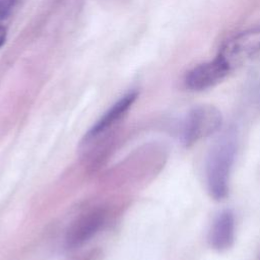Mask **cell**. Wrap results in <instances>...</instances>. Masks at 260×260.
I'll list each match as a JSON object with an SVG mask.
<instances>
[{"instance_id": "5b68a950", "label": "cell", "mask_w": 260, "mask_h": 260, "mask_svg": "<svg viewBox=\"0 0 260 260\" xmlns=\"http://www.w3.org/2000/svg\"><path fill=\"white\" fill-rule=\"evenodd\" d=\"M208 241L210 246L218 251L229 250L235 242V217L234 213L225 209L214 219L209 231Z\"/></svg>"}, {"instance_id": "ba28073f", "label": "cell", "mask_w": 260, "mask_h": 260, "mask_svg": "<svg viewBox=\"0 0 260 260\" xmlns=\"http://www.w3.org/2000/svg\"><path fill=\"white\" fill-rule=\"evenodd\" d=\"M15 0H0V19L6 17L13 8Z\"/></svg>"}, {"instance_id": "52a82bcc", "label": "cell", "mask_w": 260, "mask_h": 260, "mask_svg": "<svg viewBox=\"0 0 260 260\" xmlns=\"http://www.w3.org/2000/svg\"><path fill=\"white\" fill-rule=\"evenodd\" d=\"M103 222H104L103 213L94 212L89 214L78 225H76L75 230L72 232V235L68 240L70 245L76 246L87 241L96 233V231L101 228Z\"/></svg>"}, {"instance_id": "3957f363", "label": "cell", "mask_w": 260, "mask_h": 260, "mask_svg": "<svg viewBox=\"0 0 260 260\" xmlns=\"http://www.w3.org/2000/svg\"><path fill=\"white\" fill-rule=\"evenodd\" d=\"M221 124L222 116L217 108L207 104L197 106L187 117L183 131V143L191 146L217 132Z\"/></svg>"}, {"instance_id": "9c48e42d", "label": "cell", "mask_w": 260, "mask_h": 260, "mask_svg": "<svg viewBox=\"0 0 260 260\" xmlns=\"http://www.w3.org/2000/svg\"><path fill=\"white\" fill-rule=\"evenodd\" d=\"M6 39V29L3 26H0V47L4 44Z\"/></svg>"}, {"instance_id": "277c9868", "label": "cell", "mask_w": 260, "mask_h": 260, "mask_svg": "<svg viewBox=\"0 0 260 260\" xmlns=\"http://www.w3.org/2000/svg\"><path fill=\"white\" fill-rule=\"evenodd\" d=\"M231 73L223 61L216 56L213 60L191 69L185 78L186 86L195 91L210 88L222 81Z\"/></svg>"}, {"instance_id": "7a4b0ae2", "label": "cell", "mask_w": 260, "mask_h": 260, "mask_svg": "<svg viewBox=\"0 0 260 260\" xmlns=\"http://www.w3.org/2000/svg\"><path fill=\"white\" fill-rule=\"evenodd\" d=\"M229 70L260 62V26L241 31L230 38L217 55Z\"/></svg>"}, {"instance_id": "6da1fadb", "label": "cell", "mask_w": 260, "mask_h": 260, "mask_svg": "<svg viewBox=\"0 0 260 260\" xmlns=\"http://www.w3.org/2000/svg\"><path fill=\"white\" fill-rule=\"evenodd\" d=\"M236 154L233 133L222 135L210 148L205 168L207 191L214 200H222L229 191V178Z\"/></svg>"}, {"instance_id": "8992f818", "label": "cell", "mask_w": 260, "mask_h": 260, "mask_svg": "<svg viewBox=\"0 0 260 260\" xmlns=\"http://www.w3.org/2000/svg\"><path fill=\"white\" fill-rule=\"evenodd\" d=\"M136 96H137V92L131 91L125 94L122 99H120L90 128V130L86 134V139H91L100 136L102 133L108 130L112 125H114L128 111V109L136 100Z\"/></svg>"}]
</instances>
